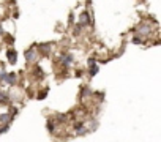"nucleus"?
Here are the masks:
<instances>
[{
  "label": "nucleus",
  "mask_w": 161,
  "mask_h": 142,
  "mask_svg": "<svg viewBox=\"0 0 161 142\" xmlns=\"http://www.w3.org/2000/svg\"><path fill=\"white\" fill-rule=\"evenodd\" d=\"M92 66H90V76H95L97 73H98V65H95V62L93 63H90Z\"/></svg>",
  "instance_id": "obj_5"
},
{
  "label": "nucleus",
  "mask_w": 161,
  "mask_h": 142,
  "mask_svg": "<svg viewBox=\"0 0 161 142\" xmlns=\"http://www.w3.org/2000/svg\"><path fill=\"white\" fill-rule=\"evenodd\" d=\"M25 57H27V60H30V62L33 60V48H32V49H29V51L25 52Z\"/></svg>",
  "instance_id": "obj_6"
},
{
  "label": "nucleus",
  "mask_w": 161,
  "mask_h": 142,
  "mask_svg": "<svg viewBox=\"0 0 161 142\" xmlns=\"http://www.w3.org/2000/svg\"><path fill=\"white\" fill-rule=\"evenodd\" d=\"M6 99H8V98H6V95H3V93H0V103H5V101H6Z\"/></svg>",
  "instance_id": "obj_8"
},
{
  "label": "nucleus",
  "mask_w": 161,
  "mask_h": 142,
  "mask_svg": "<svg viewBox=\"0 0 161 142\" xmlns=\"http://www.w3.org/2000/svg\"><path fill=\"white\" fill-rule=\"evenodd\" d=\"M73 60H74V59H73V55H71V54H68V55H63V57H60V62H62V63H63L65 66H70V65L73 63Z\"/></svg>",
  "instance_id": "obj_1"
},
{
  "label": "nucleus",
  "mask_w": 161,
  "mask_h": 142,
  "mask_svg": "<svg viewBox=\"0 0 161 142\" xmlns=\"http://www.w3.org/2000/svg\"><path fill=\"white\" fill-rule=\"evenodd\" d=\"M92 21H90V16H89V13H82V14H80V24H82V25H89Z\"/></svg>",
  "instance_id": "obj_2"
},
{
  "label": "nucleus",
  "mask_w": 161,
  "mask_h": 142,
  "mask_svg": "<svg viewBox=\"0 0 161 142\" xmlns=\"http://www.w3.org/2000/svg\"><path fill=\"white\" fill-rule=\"evenodd\" d=\"M5 81H6L8 84H11V85H13V84H16V76L13 74V73H10V74L6 73V76H5Z\"/></svg>",
  "instance_id": "obj_4"
},
{
  "label": "nucleus",
  "mask_w": 161,
  "mask_h": 142,
  "mask_svg": "<svg viewBox=\"0 0 161 142\" xmlns=\"http://www.w3.org/2000/svg\"><path fill=\"white\" fill-rule=\"evenodd\" d=\"M16 57H18L16 51H8V60H10V63H16Z\"/></svg>",
  "instance_id": "obj_3"
},
{
  "label": "nucleus",
  "mask_w": 161,
  "mask_h": 142,
  "mask_svg": "<svg viewBox=\"0 0 161 142\" xmlns=\"http://www.w3.org/2000/svg\"><path fill=\"white\" fill-rule=\"evenodd\" d=\"M8 120H11V115H10V114H5V115L0 117V122H2V123H8Z\"/></svg>",
  "instance_id": "obj_7"
}]
</instances>
